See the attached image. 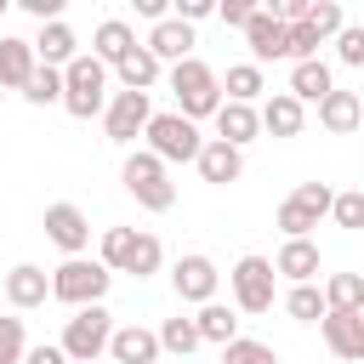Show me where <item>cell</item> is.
Returning <instances> with one entry per match:
<instances>
[{
	"instance_id": "4fadbf2b",
	"label": "cell",
	"mask_w": 364,
	"mask_h": 364,
	"mask_svg": "<svg viewBox=\"0 0 364 364\" xmlns=\"http://www.w3.org/2000/svg\"><path fill=\"white\" fill-rule=\"evenodd\" d=\"M245 46H250V63H256V68H262V63H279V57H284V23H279L267 6H256L250 23H245Z\"/></svg>"
},
{
	"instance_id": "836d02e7",
	"label": "cell",
	"mask_w": 364,
	"mask_h": 364,
	"mask_svg": "<svg viewBox=\"0 0 364 364\" xmlns=\"http://www.w3.org/2000/svg\"><path fill=\"white\" fill-rule=\"evenodd\" d=\"M284 313H290L296 324H318V318H324V296H318V284H290Z\"/></svg>"
},
{
	"instance_id": "f546056e",
	"label": "cell",
	"mask_w": 364,
	"mask_h": 364,
	"mask_svg": "<svg viewBox=\"0 0 364 364\" xmlns=\"http://www.w3.org/2000/svg\"><path fill=\"white\" fill-rule=\"evenodd\" d=\"M23 102H34V108L63 102V68H40V63H34V74L23 80Z\"/></svg>"
},
{
	"instance_id": "277c9868",
	"label": "cell",
	"mask_w": 364,
	"mask_h": 364,
	"mask_svg": "<svg viewBox=\"0 0 364 364\" xmlns=\"http://www.w3.org/2000/svg\"><path fill=\"white\" fill-rule=\"evenodd\" d=\"M119 182H125V193L142 205V210H171L176 205V182H171V171L148 154V148H136V154H125V165H119Z\"/></svg>"
},
{
	"instance_id": "f1b7e54d",
	"label": "cell",
	"mask_w": 364,
	"mask_h": 364,
	"mask_svg": "<svg viewBox=\"0 0 364 364\" xmlns=\"http://www.w3.org/2000/svg\"><path fill=\"white\" fill-rule=\"evenodd\" d=\"M131 250H136V228H102V239H97V262H102L108 273H125Z\"/></svg>"
},
{
	"instance_id": "cb8c5ba5",
	"label": "cell",
	"mask_w": 364,
	"mask_h": 364,
	"mask_svg": "<svg viewBox=\"0 0 364 364\" xmlns=\"http://www.w3.org/2000/svg\"><path fill=\"white\" fill-rule=\"evenodd\" d=\"M28 74H34V46L23 34H0V91H23Z\"/></svg>"
},
{
	"instance_id": "7c38bea8",
	"label": "cell",
	"mask_w": 364,
	"mask_h": 364,
	"mask_svg": "<svg viewBox=\"0 0 364 364\" xmlns=\"http://www.w3.org/2000/svg\"><path fill=\"white\" fill-rule=\"evenodd\" d=\"M142 51H148L159 68H171V63L193 57V28H188V23H176V17H165V23H154V28H148Z\"/></svg>"
},
{
	"instance_id": "ba28073f",
	"label": "cell",
	"mask_w": 364,
	"mask_h": 364,
	"mask_svg": "<svg viewBox=\"0 0 364 364\" xmlns=\"http://www.w3.org/2000/svg\"><path fill=\"white\" fill-rule=\"evenodd\" d=\"M148 119H154V102H148L142 91H108V108H102V131H108V142L131 148V142L148 131Z\"/></svg>"
},
{
	"instance_id": "d6a6232c",
	"label": "cell",
	"mask_w": 364,
	"mask_h": 364,
	"mask_svg": "<svg viewBox=\"0 0 364 364\" xmlns=\"http://www.w3.org/2000/svg\"><path fill=\"white\" fill-rule=\"evenodd\" d=\"M159 267H165V245H159L154 233H142V228H136V250H131L125 273H131V279H154Z\"/></svg>"
},
{
	"instance_id": "52a82bcc",
	"label": "cell",
	"mask_w": 364,
	"mask_h": 364,
	"mask_svg": "<svg viewBox=\"0 0 364 364\" xmlns=\"http://www.w3.org/2000/svg\"><path fill=\"white\" fill-rule=\"evenodd\" d=\"M228 290H233V307H239V313H267L273 296H279L273 262H267V256H239L233 273H228Z\"/></svg>"
},
{
	"instance_id": "8d00e7d4",
	"label": "cell",
	"mask_w": 364,
	"mask_h": 364,
	"mask_svg": "<svg viewBox=\"0 0 364 364\" xmlns=\"http://www.w3.org/2000/svg\"><path fill=\"white\" fill-rule=\"evenodd\" d=\"M279 228H284V239H313V228H318V216H313L307 205H296V199H284V205H279Z\"/></svg>"
},
{
	"instance_id": "ab89813d",
	"label": "cell",
	"mask_w": 364,
	"mask_h": 364,
	"mask_svg": "<svg viewBox=\"0 0 364 364\" xmlns=\"http://www.w3.org/2000/svg\"><path fill=\"white\" fill-rule=\"evenodd\" d=\"M250 11H256V0H222V6H216V17H222L228 28H245Z\"/></svg>"
},
{
	"instance_id": "30bf717a",
	"label": "cell",
	"mask_w": 364,
	"mask_h": 364,
	"mask_svg": "<svg viewBox=\"0 0 364 364\" xmlns=\"http://www.w3.org/2000/svg\"><path fill=\"white\" fill-rule=\"evenodd\" d=\"M46 239H51L63 256H85V250H91V216H85L80 205L57 199V205H46Z\"/></svg>"
},
{
	"instance_id": "e575fe53",
	"label": "cell",
	"mask_w": 364,
	"mask_h": 364,
	"mask_svg": "<svg viewBox=\"0 0 364 364\" xmlns=\"http://www.w3.org/2000/svg\"><path fill=\"white\" fill-rule=\"evenodd\" d=\"M222 364H279V353L267 341H250V336H233L222 347Z\"/></svg>"
},
{
	"instance_id": "74e56055",
	"label": "cell",
	"mask_w": 364,
	"mask_h": 364,
	"mask_svg": "<svg viewBox=\"0 0 364 364\" xmlns=\"http://www.w3.org/2000/svg\"><path fill=\"white\" fill-rule=\"evenodd\" d=\"M330 216H336V228H364V193H358V188L336 193V199H330Z\"/></svg>"
},
{
	"instance_id": "1f68e13d",
	"label": "cell",
	"mask_w": 364,
	"mask_h": 364,
	"mask_svg": "<svg viewBox=\"0 0 364 364\" xmlns=\"http://www.w3.org/2000/svg\"><path fill=\"white\" fill-rule=\"evenodd\" d=\"M318 40H336L341 28H347V11H341V0H307V17H301Z\"/></svg>"
},
{
	"instance_id": "7402d4cb",
	"label": "cell",
	"mask_w": 364,
	"mask_h": 364,
	"mask_svg": "<svg viewBox=\"0 0 364 364\" xmlns=\"http://www.w3.org/2000/svg\"><path fill=\"white\" fill-rule=\"evenodd\" d=\"M210 119H216V142H228V148H239V154H245V142H256V136H262V125H256V108H250V102H222Z\"/></svg>"
},
{
	"instance_id": "ee69618b",
	"label": "cell",
	"mask_w": 364,
	"mask_h": 364,
	"mask_svg": "<svg viewBox=\"0 0 364 364\" xmlns=\"http://www.w3.org/2000/svg\"><path fill=\"white\" fill-rule=\"evenodd\" d=\"M131 6H136V17H148V23H165V17H171L165 0H131Z\"/></svg>"
},
{
	"instance_id": "ffe728a7",
	"label": "cell",
	"mask_w": 364,
	"mask_h": 364,
	"mask_svg": "<svg viewBox=\"0 0 364 364\" xmlns=\"http://www.w3.org/2000/svg\"><path fill=\"white\" fill-rule=\"evenodd\" d=\"M273 279L313 284V279H318V245H313V239H284L279 256H273Z\"/></svg>"
},
{
	"instance_id": "8992f818",
	"label": "cell",
	"mask_w": 364,
	"mask_h": 364,
	"mask_svg": "<svg viewBox=\"0 0 364 364\" xmlns=\"http://www.w3.org/2000/svg\"><path fill=\"white\" fill-rule=\"evenodd\" d=\"M108 336H114V313L97 301V307H74V318L63 324V358L68 364H97L108 353Z\"/></svg>"
},
{
	"instance_id": "4dcf8cb0",
	"label": "cell",
	"mask_w": 364,
	"mask_h": 364,
	"mask_svg": "<svg viewBox=\"0 0 364 364\" xmlns=\"http://www.w3.org/2000/svg\"><path fill=\"white\" fill-rule=\"evenodd\" d=\"M154 341H159V353H176V358H188L193 347H199V330H193V318H165L159 330H154Z\"/></svg>"
},
{
	"instance_id": "8fae6325",
	"label": "cell",
	"mask_w": 364,
	"mask_h": 364,
	"mask_svg": "<svg viewBox=\"0 0 364 364\" xmlns=\"http://www.w3.org/2000/svg\"><path fill=\"white\" fill-rule=\"evenodd\" d=\"M6 301H11V313H34V307H46V301H51V279H46V267L17 262V267L6 273Z\"/></svg>"
},
{
	"instance_id": "6da1fadb",
	"label": "cell",
	"mask_w": 364,
	"mask_h": 364,
	"mask_svg": "<svg viewBox=\"0 0 364 364\" xmlns=\"http://www.w3.org/2000/svg\"><path fill=\"white\" fill-rule=\"evenodd\" d=\"M171 97H176V114L182 119H210L216 108H222V74L210 68V63H199V57H182V63H171Z\"/></svg>"
},
{
	"instance_id": "9a60e30c",
	"label": "cell",
	"mask_w": 364,
	"mask_h": 364,
	"mask_svg": "<svg viewBox=\"0 0 364 364\" xmlns=\"http://www.w3.org/2000/svg\"><path fill=\"white\" fill-rule=\"evenodd\" d=\"M256 125L267 131V136H301V125H307V108L290 97V91H273L267 102H256Z\"/></svg>"
},
{
	"instance_id": "60d3db41",
	"label": "cell",
	"mask_w": 364,
	"mask_h": 364,
	"mask_svg": "<svg viewBox=\"0 0 364 364\" xmlns=\"http://www.w3.org/2000/svg\"><path fill=\"white\" fill-rule=\"evenodd\" d=\"M210 11H216V6H210V0H176V11H171V17H176V23H188V28H193V23H199V17H210Z\"/></svg>"
},
{
	"instance_id": "603a6c76",
	"label": "cell",
	"mask_w": 364,
	"mask_h": 364,
	"mask_svg": "<svg viewBox=\"0 0 364 364\" xmlns=\"http://www.w3.org/2000/svg\"><path fill=\"white\" fill-rule=\"evenodd\" d=\"M131 46H136V28H131L125 17H102V23H97V34H91V57H97L102 68H114Z\"/></svg>"
},
{
	"instance_id": "484cf974",
	"label": "cell",
	"mask_w": 364,
	"mask_h": 364,
	"mask_svg": "<svg viewBox=\"0 0 364 364\" xmlns=\"http://www.w3.org/2000/svg\"><path fill=\"white\" fill-rule=\"evenodd\" d=\"M318 296H324V313H364V279L358 273H330Z\"/></svg>"
},
{
	"instance_id": "d590c367",
	"label": "cell",
	"mask_w": 364,
	"mask_h": 364,
	"mask_svg": "<svg viewBox=\"0 0 364 364\" xmlns=\"http://www.w3.org/2000/svg\"><path fill=\"white\" fill-rule=\"evenodd\" d=\"M23 353H28V330L17 313H6L0 318V364H23Z\"/></svg>"
},
{
	"instance_id": "f35d334b",
	"label": "cell",
	"mask_w": 364,
	"mask_h": 364,
	"mask_svg": "<svg viewBox=\"0 0 364 364\" xmlns=\"http://www.w3.org/2000/svg\"><path fill=\"white\" fill-rule=\"evenodd\" d=\"M336 57H341L347 68H364V28H353V23H347V28L336 34Z\"/></svg>"
},
{
	"instance_id": "ac0fdd59",
	"label": "cell",
	"mask_w": 364,
	"mask_h": 364,
	"mask_svg": "<svg viewBox=\"0 0 364 364\" xmlns=\"http://www.w3.org/2000/svg\"><path fill=\"white\" fill-rule=\"evenodd\" d=\"M284 91L307 108V102H324V97L336 91V74H330L324 57H307V63H290V85H284Z\"/></svg>"
},
{
	"instance_id": "e0dca14e",
	"label": "cell",
	"mask_w": 364,
	"mask_h": 364,
	"mask_svg": "<svg viewBox=\"0 0 364 364\" xmlns=\"http://www.w3.org/2000/svg\"><path fill=\"white\" fill-rule=\"evenodd\" d=\"M108 358H114V364H159V341H154L148 324H114Z\"/></svg>"
},
{
	"instance_id": "d4e9b609",
	"label": "cell",
	"mask_w": 364,
	"mask_h": 364,
	"mask_svg": "<svg viewBox=\"0 0 364 364\" xmlns=\"http://www.w3.org/2000/svg\"><path fill=\"white\" fill-rule=\"evenodd\" d=\"M108 74H119V91H142V97H148V91L159 85V74H165V68H159V63H154L142 46H131V51H125V57H119Z\"/></svg>"
},
{
	"instance_id": "4316f807",
	"label": "cell",
	"mask_w": 364,
	"mask_h": 364,
	"mask_svg": "<svg viewBox=\"0 0 364 364\" xmlns=\"http://www.w3.org/2000/svg\"><path fill=\"white\" fill-rule=\"evenodd\" d=\"M193 330H199V341L228 347V341L239 336V318H233V307H228V301H205V307L193 313Z\"/></svg>"
},
{
	"instance_id": "83f0119b",
	"label": "cell",
	"mask_w": 364,
	"mask_h": 364,
	"mask_svg": "<svg viewBox=\"0 0 364 364\" xmlns=\"http://www.w3.org/2000/svg\"><path fill=\"white\" fill-rule=\"evenodd\" d=\"M262 91H267V74H262L256 63H233L228 80H222V102H250V108H256Z\"/></svg>"
},
{
	"instance_id": "d6986e66",
	"label": "cell",
	"mask_w": 364,
	"mask_h": 364,
	"mask_svg": "<svg viewBox=\"0 0 364 364\" xmlns=\"http://www.w3.org/2000/svg\"><path fill=\"white\" fill-rule=\"evenodd\" d=\"M199 176L210 182V188H228V182H239L245 176V154L239 148H228V142H216V136H205V148H199Z\"/></svg>"
},
{
	"instance_id": "2e32d148",
	"label": "cell",
	"mask_w": 364,
	"mask_h": 364,
	"mask_svg": "<svg viewBox=\"0 0 364 364\" xmlns=\"http://www.w3.org/2000/svg\"><path fill=\"white\" fill-rule=\"evenodd\" d=\"M318 330H324V347L336 358H347V364L364 358V313H324Z\"/></svg>"
},
{
	"instance_id": "44dd1931",
	"label": "cell",
	"mask_w": 364,
	"mask_h": 364,
	"mask_svg": "<svg viewBox=\"0 0 364 364\" xmlns=\"http://www.w3.org/2000/svg\"><path fill=\"white\" fill-rule=\"evenodd\" d=\"M358 119H364V97H358V91H341V85H336V91L318 102V125H324L330 136H353Z\"/></svg>"
},
{
	"instance_id": "3957f363",
	"label": "cell",
	"mask_w": 364,
	"mask_h": 364,
	"mask_svg": "<svg viewBox=\"0 0 364 364\" xmlns=\"http://www.w3.org/2000/svg\"><path fill=\"white\" fill-rule=\"evenodd\" d=\"M63 108H68L74 119H97V114L108 108V68H102L91 51H80V57L63 68Z\"/></svg>"
},
{
	"instance_id": "9c48e42d",
	"label": "cell",
	"mask_w": 364,
	"mask_h": 364,
	"mask_svg": "<svg viewBox=\"0 0 364 364\" xmlns=\"http://www.w3.org/2000/svg\"><path fill=\"white\" fill-rule=\"evenodd\" d=\"M216 284H222V273H216V262H210L205 250L176 256V267H171V290H176V301L205 307V301H216Z\"/></svg>"
},
{
	"instance_id": "b9f144b4",
	"label": "cell",
	"mask_w": 364,
	"mask_h": 364,
	"mask_svg": "<svg viewBox=\"0 0 364 364\" xmlns=\"http://www.w3.org/2000/svg\"><path fill=\"white\" fill-rule=\"evenodd\" d=\"M17 6H23L28 17H40V23H57V17H63V0H17Z\"/></svg>"
},
{
	"instance_id": "f6af8a7d",
	"label": "cell",
	"mask_w": 364,
	"mask_h": 364,
	"mask_svg": "<svg viewBox=\"0 0 364 364\" xmlns=\"http://www.w3.org/2000/svg\"><path fill=\"white\" fill-rule=\"evenodd\" d=\"M6 6H11V0H0V17H6Z\"/></svg>"
},
{
	"instance_id": "5b68a950",
	"label": "cell",
	"mask_w": 364,
	"mask_h": 364,
	"mask_svg": "<svg viewBox=\"0 0 364 364\" xmlns=\"http://www.w3.org/2000/svg\"><path fill=\"white\" fill-rule=\"evenodd\" d=\"M142 136H148V154H154L165 171H171V165H193V159H199V148H205L199 125H193V119H182L176 108H171V114H154Z\"/></svg>"
},
{
	"instance_id": "7a4b0ae2",
	"label": "cell",
	"mask_w": 364,
	"mask_h": 364,
	"mask_svg": "<svg viewBox=\"0 0 364 364\" xmlns=\"http://www.w3.org/2000/svg\"><path fill=\"white\" fill-rule=\"evenodd\" d=\"M46 279H51V301H63V307H97L114 284V273L97 256H63V267H51Z\"/></svg>"
},
{
	"instance_id": "bcb514c9",
	"label": "cell",
	"mask_w": 364,
	"mask_h": 364,
	"mask_svg": "<svg viewBox=\"0 0 364 364\" xmlns=\"http://www.w3.org/2000/svg\"><path fill=\"white\" fill-rule=\"evenodd\" d=\"M0 102H6V91H0Z\"/></svg>"
},
{
	"instance_id": "7bdbcfd3",
	"label": "cell",
	"mask_w": 364,
	"mask_h": 364,
	"mask_svg": "<svg viewBox=\"0 0 364 364\" xmlns=\"http://www.w3.org/2000/svg\"><path fill=\"white\" fill-rule=\"evenodd\" d=\"M23 364H68V358H63V347H57V341H40V347H28V353H23Z\"/></svg>"
},
{
	"instance_id": "5bb4252c",
	"label": "cell",
	"mask_w": 364,
	"mask_h": 364,
	"mask_svg": "<svg viewBox=\"0 0 364 364\" xmlns=\"http://www.w3.org/2000/svg\"><path fill=\"white\" fill-rule=\"evenodd\" d=\"M28 46H34V63H40V68H68V63L80 57V34H74L63 17H57V23H40V34H34Z\"/></svg>"
}]
</instances>
